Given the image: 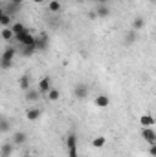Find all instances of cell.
<instances>
[{"label": "cell", "mask_w": 156, "mask_h": 157, "mask_svg": "<svg viewBox=\"0 0 156 157\" xmlns=\"http://www.w3.org/2000/svg\"><path fill=\"white\" fill-rule=\"evenodd\" d=\"M26 141H28V135H26L24 132H15V133H13V144H15V146L24 144Z\"/></svg>", "instance_id": "ba28073f"}, {"label": "cell", "mask_w": 156, "mask_h": 157, "mask_svg": "<svg viewBox=\"0 0 156 157\" xmlns=\"http://www.w3.org/2000/svg\"><path fill=\"white\" fill-rule=\"evenodd\" d=\"M134 40H136V31H134V29H130V31L127 33V37H125V42H127V44H130V42H134Z\"/></svg>", "instance_id": "7402d4cb"}, {"label": "cell", "mask_w": 156, "mask_h": 157, "mask_svg": "<svg viewBox=\"0 0 156 157\" xmlns=\"http://www.w3.org/2000/svg\"><path fill=\"white\" fill-rule=\"evenodd\" d=\"M11 29H13L15 37H17V35H20V33H24V31H28V28H24L20 22H13V24H11Z\"/></svg>", "instance_id": "5bb4252c"}, {"label": "cell", "mask_w": 156, "mask_h": 157, "mask_svg": "<svg viewBox=\"0 0 156 157\" xmlns=\"http://www.w3.org/2000/svg\"><path fill=\"white\" fill-rule=\"evenodd\" d=\"M42 95L39 90H28L26 91V101H30V102H35V101H39V97Z\"/></svg>", "instance_id": "8fae6325"}, {"label": "cell", "mask_w": 156, "mask_h": 157, "mask_svg": "<svg viewBox=\"0 0 156 157\" xmlns=\"http://www.w3.org/2000/svg\"><path fill=\"white\" fill-rule=\"evenodd\" d=\"M66 148H68L70 157H77V135L76 133H70L66 137Z\"/></svg>", "instance_id": "7a4b0ae2"}, {"label": "cell", "mask_w": 156, "mask_h": 157, "mask_svg": "<svg viewBox=\"0 0 156 157\" xmlns=\"http://www.w3.org/2000/svg\"><path fill=\"white\" fill-rule=\"evenodd\" d=\"M96 15H97L99 18H107V17L110 15V7H109L107 4H97V6H96Z\"/></svg>", "instance_id": "5b68a950"}, {"label": "cell", "mask_w": 156, "mask_h": 157, "mask_svg": "<svg viewBox=\"0 0 156 157\" xmlns=\"http://www.w3.org/2000/svg\"><path fill=\"white\" fill-rule=\"evenodd\" d=\"M7 130H9V122H7V119H2V124H0V132H2V133H7Z\"/></svg>", "instance_id": "603a6c76"}, {"label": "cell", "mask_w": 156, "mask_h": 157, "mask_svg": "<svg viewBox=\"0 0 156 157\" xmlns=\"http://www.w3.org/2000/svg\"><path fill=\"white\" fill-rule=\"evenodd\" d=\"M142 137H143V141L147 144H154L156 143V130H153V128H143L142 130Z\"/></svg>", "instance_id": "3957f363"}, {"label": "cell", "mask_w": 156, "mask_h": 157, "mask_svg": "<svg viewBox=\"0 0 156 157\" xmlns=\"http://www.w3.org/2000/svg\"><path fill=\"white\" fill-rule=\"evenodd\" d=\"M88 18H97V15H96V11H92V13H88Z\"/></svg>", "instance_id": "d4e9b609"}, {"label": "cell", "mask_w": 156, "mask_h": 157, "mask_svg": "<svg viewBox=\"0 0 156 157\" xmlns=\"http://www.w3.org/2000/svg\"><path fill=\"white\" fill-rule=\"evenodd\" d=\"M46 48H48V35L42 33L40 37H37V51H42Z\"/></svg>", "instance_id": "30bf717a"}, {"label": "cell", "mask_w": 156, "mask_h": 157, "mask_svg": "<svg viewBox=\"0 0 156 157\" xmlns=\"http://www.w3.org/2000/svg\"><path fill=\"white\" fill-rule=\"evenodd\" d=\"M151 2H156V0H151Z\"/></svg>", "instance_id": "f1b7e54d"}, {"label": "cell", "mask_w": 156, "mask_h": 157, "mask_svg": "<svg viewBox=\"0 0 156 157\" xmlns=\"http://www.w3.org/2000/svg\"><path fill=\"white\" fill-rule=\"evenodd\" d=\"M105 143H107V139H105L103 135H97V137L92 139V146H94V148H103Z\"/></svg>", "instance_id": "9a60e30c"}, {"label": "cell", "mask_w": 156, "mask_h": 157, "mask_svg": "<svg viewBox=\"0 0 156 157\" xmlns=\"http://www.w3.org/2000/svg\"><path fill=\"white\" fill-rule=\"evenodd\" d=\"M74 95H76L77 99H84V97L88 95V86H86V84H83V82L77 84V86L74 88Z\"/></svg>", "instance_id": "8992f818"}, {"label": "cell", "mask_w": 156, "mask_h": 157, "mask_svg": "<svg viewBox=\"0 0 156 157\" xmlns=\"http://www.w3.org/2000/svg\"><path fill=\"white\" fill-rule=\"evenodd\" d=\"M13 148H15L13 143H4V146H2V157H9L11 152H13Z\"/></svg>", "instance_id": "2e32d148"}, {"label": "cell", "mask_w": 156, "mask_h": 157, "mask_svg": "<svg viewBox=\"0 0 156 157\" xmlns=\"http://www.w3.org/2000/svg\"><path fill=\"white\" fill-rule=\"evenodd\" d=\"M154 122H156V121H154L153 115H142V117H140V124H142L143 128H151Z\"/></svg>", "instance_id": "7c38bea8"}, {"label": "cell", "mask_w": 156, "mask_h": 157, "mask_svg": "<svg viewBox=\"0 0 156 157\" xmlns=\"http://www.w3.org/2000/svg\"><path fill=\"white\" fill-rule=\"evenodd\" d=\"M0 35H2V39L6 40V42H9V40L15 37V33H13V29H11V28H4Z\"/></svg>", "instance_id": "e0dca14e"}, {"label": "cell", "mask_w": 156, "mask_h": 157, "mask_svg": "<svg viewBox=\"0 0 156 157\" xmlns=\"http://www.w3.org/2000/svg\"><path fill=\"white\" fill-rule=\"evenodd\" d=\"M143 26H145V20H143L142 17H136V18L132 20V29H134V31H138V29H142Z\"/></svg>", "instance_id": "ac0fdd59"}, {"label": "cell", "mask_w": 156, "mask_h": 157, "mask_svg": "<svg viewBox=\"0 0 156 157\" xmlns=\"http://www.w3.org/2000/svg\"><path fill=\"white\" fill-rule=\"evenodd\" d=\"M33 2H35V4H42V2H44V0H33Z\"/></svg>", "instance_id": "83f0119b"}, {"label": "cell", "mask_w": 156, "mask_h": 157, "mask_svg": "<svg viewBox=\"0 0 156 157\" xmlns=\"http://www.w3.org/2000/svg\"><path fill=\"white\" fill-rule=\"evenodd\" d=\"M48 7H50L51 13H59V11H61V2H59V0H51Z\"/></svg>", "instance_id": "ffe728a7"}, {"label": "cell", "mask_w": 156, "mask_h": 157, "mask_svg": "<svg viewBox=\"0 0 156 157\" xmlns=\"http://www.w3.org/2000/svg\"><path fill=\"white\" fill-rule=\"evenodd\" d=\"M109 104H110V99H109L107 95L101 93V95L96 97V106H97V108H109Z\"/></svg>", "instance_id": "9c48e42d"}, {"label": "cell", "mask_w": 156, "mask_h": 157, "mask_svg": "<svg viewBox=\"0 0 156 157\" xmlns=\"http://www.w3.org/2000/svg\"><path fill=\"white\" fill-rule=\"evenodd\" d=\"M149 154L153 157H156V143L154 144H149Z\"/></svg>", "instance_id": "cb8c5ba5"}, {"label": "cell", "mask_w": 156, "mask_h": 157, "mask_svg": "<svg viewBox=\"0 0 156 157\" xmlns=\"http://www.w3.org/2000/svg\"><path fill=\"white\" fill-rule=\"evenodd\" d=\"M15 55H17V49H15V48H11V46H9V48H6V49H4L2 59H0V64H2V68H4V70H9V68H11Z\"/></svg>", "instance_id": "6da1fadb"}, {"label": "cell", "mask_w": 156, "mask_h": 157, "mask_svg": "<svg viewBox=\"0 0 156 157\" xmlns=\"http://www.w3.org/2000/svg\"><path fill=\"white\" fill-rule=\"evenodd\" d=\"M90 2H94V4H107V0H90Z\"/></svg>", "instance_id": "484cf974"}, {"label": "cell", "mask_w": 156, "mask_h": 157, "mask_svg": "<svg viewBox=\"0 0 156 157\" xmlns=\"http://www.w3.org/2000/svg\"><path fill=\"white\" fill-rule=\"evenodd\" d=\"M26 119H28L30 122L39 121L40 119V110L39 108H28V112H26Z\"/></svg>", "instance_id": "52a82bcc"}, {"label": "cell", "mask_w": 156, "mask_h": 157, "mask_svg": "<svg viewBox=\"0 0 156 157\" xmlns=\"http://www.w3.org/2000/svg\"><path fill=\"white\" fill-rule=\"evenodd\" d=\"M18 84H20V90H24V91L31 90V88H30V84H31V78H30V75H22V77H20V80H18Z\"/></svg>", "instance_id": "4fadbf2b"}, {"label": "cell", "mask_w": 156, "mask_h": 157, "mask_svg": "<svg viewBox=\"0 0 156 157\" xmlns=\"http://www.w3.org/2000/svg\"><path fill=\"white\" fill-rule=\"evenodd\" d=\"M59 97H61V93H59V90H55V88H51V90L48 91V99H50L51 102H55V101H59Z\"/></svg>", "instance_id": "d6986e66"}, {"label": "cell", "mask_w": 156, "mask_h": 157, "mask_svg": "<svg viewBox=\"0 0 156 157\" xmlns=\"http://www.w3.org/2000/svg\"><path fill=\"white\" fill-rule=\"evenodd\" d=\"M0 24H2L4 28H7V26L11 24V17H9L6 11H4V13H2V17H0Z\"/></svg>", "instance_id": "44dd1931"}, {"label": "cell", "mask_w": 156, "mask_h": 157, "mask_svg": "<svg viewBox=\"0 0 156 157\" xmlns=\"http://www.w3.org/2000/svg\"><path fill=\"white\" fill-rule=\"evenodd\" d=\"M11 2H13V4H17V6H20V4H22L24 0H11Z\"/></svg>", "instance_id": "4316f807"}, {"label": "cell", "mask_w": 156, "mask_h": 157, "mask_svg": "<svg viewBox=\"0 0 156 157\" xmlns=\"http://www.w3.org/2000/svg\"><path fill=\"white\" fill-rule=\"evenodd\" d=\"M51 90V78L50 77H42L39 82V91L40 93H44V95H48V91Z\"/></svg>", "instance_id": "277c9868"}]
</instances>
